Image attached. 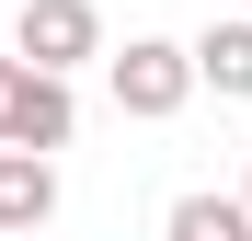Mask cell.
<instances>
[{
  "label": "cell",
  "instance_id": "obj_7",
  "mask_svg": "<svg viewBox=\"0 0 252 241\" xmlns=\"http://www.w3.org/2000/svg\"><path fill=\"white\" fill-rule=\"evenodd\" d=\"M241 207H252V172H241Z\"/></svg>",
  "mask_w": 252,
  "mask_h": 241
},
{
  "label": "cell",
  "instance_id": "obj_4",
  "mask_svg": "<svg viewBox=\"0 0 252 241\" xmlns=\"http://www.w3.org/2000/svg\"><path fill=\"white\" fill-rule=\"evenodd\" d=\"M184 58H195V92H218V103H252V12H241V23H206Z\"/></svg>",
  "mask_w": 252,
  "mask_h": 241
},
{
  "label": "cell",
  "instance_id": "obj_1",
  "mask_svg": "<svg viewBox=\"0 0 252 241\" xmlns=\"http://www.w3.org/2000/svg\"><path fill=\"white\" fill-rule=\"evenodd\" d=\"M103 80H115V115H138V127H160V115L195 103V58L172 46V34H126V46L103 58Z\"/></svg>",
  "mask_w": 252,
  "mask_h": 241
},
{
  "label": "cell",
  "instance_id": "obj_3",
  "mask_svg": "<svg viewBox=\"0 0 252 241\" xmlns=\"http://www.w3.org/2000/svg\"><path fill=\"white\" fill-rule=\"evenodd\" d=\"M12 58L46 69V80H69L80 58H103V12H92V0H23V12H12Z\"/></svg>",
  "mask_w": 252,
  "mask_h": 241
},
{
  "label": "cell",
  "instance_id": "obj_2",
  "mask_svg": "<svg viewBox=\"0 0 252 241\" xmlns=\"http://www.w3.org/2000/svg\"><path fill=\"white\" fill-rule=\"evenodd\" d=\"M69 138H80V103H69V80L23 69V58H0V149H34V161H58Z\"/></svg>",
  "mask_w": 252,
  "mask_h": 241
},
{
  "label": "cell",
  "instance_id": "obj_6",
  "mask_svg": "<svg viewBox=\"0 0 252 241\" xmlns=\"http://www.w3.org/2000/svg\"><path fill=\"white\" fill-rule=\"evenodd\" d=\"M160 241H252V207L241 195H172V218H160Z\"/></svg>",
  "mask_w": 252,
  "mask_h": 241
},
{
  "label": "cell",
  "instance_id": "obj_5",
  "mask_svg": "<svg viewBox=\"0 0 252 241\" xmlns=\"http://www.w3.org/2000/svg\"><path fill=\"white\" fill-rule=\"evenodd\" d=\"M46 218H58V161L0 149V230H46Z\"/></svg>",
  "mask_w": 252,
  "mask_h": 241
}]
</instances>
